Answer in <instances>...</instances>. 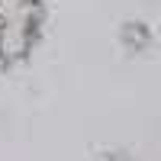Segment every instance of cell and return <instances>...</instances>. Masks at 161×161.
<instances>
[{
    "instance_id": "cell-1",
    "label": "cell",
    "mask_w": 161,
    "mask_h": 161,
    "mask_svg": "<svg viewBox=\"0 0 161 161\" xmlns=\"http://www.w3.org/2000/svg\"><path fill=\"white\" fill-rule=\"evenodd\" d=\"M48 29V0H0V74L26 68Z\"/></svg>"
},
{
    "instance_id": "cell-2",
    "label": "cell",
    "mask_w": 161,
    "mask_h": 161,
    "mask_svg": "<svg viewBox=\"0 0 161 161\" xmlns=\"http://www.w3.org/2000/svg\"><path fill=\"white\" fill-rule=\"evenodd\" d=\"M119 42H123L129 52H145L152 45V29H148V23H142V19H129L119 26Z\"/></svg>"
},
{
    "instance_id": "cell-3",
    "label": "cell",
    "mask_w": 161,
    "mask_h": 161,
    "mask_svg": "<svg viewBox=\"0 0 161 161\" xmlns=\"http://www.w3.org/2000/svg\"><path fill=\"white\" fill-rule=\"evenodd\" d=\"M100 161H132V158H129L126 152H103Z\"/></svg>"
}]
</instances>
